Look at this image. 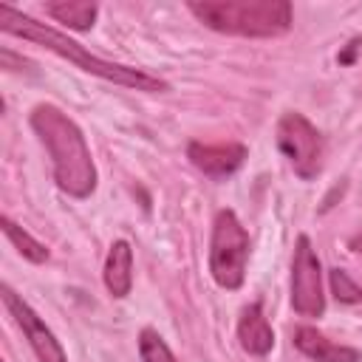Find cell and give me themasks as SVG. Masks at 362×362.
I'll return each instance as SVG.
<instances>
[{
	"label": "cell",
	"instance_id": "obj_1",
	"mask_svg": "<svg viewBox=\"0 0 362 362\" xmlns=\"http://www.w3.org/2000/svg\"><path fill=\"white\" fill-rule=\"evenodd\" d=\"M28 122L51 156L57 187L71 198H88L96 189V164L79 124L48 102L37 105Z\"/></svg>",
	"mask_w": 362,
	"mask_h": 362
},
{
	"label": "cell",
	"instance_id": "obj_2",
	"mask_svg": "<svg viewBox=\"0 0 362 362\" xmlns=\"http://www.w3.org/2000/svg\"><path fill=\"white\" fill-rule=\"evenodd\" d=\"M0 28L6 34H14L20 40H28V42H37L48 51H54L57 57L74 62L76 68L99 76V79H107L113 85H122V88H136V90H167V82L141 71V68H130V65H119V62H107L96 54H88L79 42H74L71 37H65L62 31L28 17V14H20L14 11L8 3H0Z\"/></svg>",
	"mask_w": 362,
	"mask_h": 362
},
{
	"label": "cell",
	"instance_id": "obj_3",
	"mask_svg": "<svg viewBox=\"0 0 362 362\" xmlns=\"http://www.w3.org/2000/svg\"><path fill=\"white\" fill-rule=\"evenodd\" d=\"M206 28L232 37H283L291 28V3L286 0H192L187 6Z\"/></svg>",
	"mask_w": 362,
	"mask_h": 362
},
{
	"label": "cell",
	"instance_id": "obj_4",
	"mask_svg": "<svg viewBox=\"0 0 362 362\" xmlns=\"http://www.w3.org/2000/svg\"><path fill=\"white\" fill-rule=\"evenodd\" d=\"M249 249L252 240L246 226L238 221L232 209H221L212 221V238H209V274L221 288L235 291L243 286Z\"/></svg>",
	"mask_w": 362,
	"mask_h": 362
},
{
	"label": "cell",
	"instance_id": "obj_5",
	"mask_svg": "<svg viewBox=\"0 0 362 362\" xmlns=\"http://www.w3.org/2000/svg\"><path fill=\"white\" fill-rule=\"evenodd\" d=\"M274 139H277V150L288 158L291 170L303 178V181H311L320 175L322 170V156H325V144H322V136L320 130L297 110H288L280 116L277 122V130H274Z\"/></svg>",
	"mask_w": 362,
	"mask_h": 362
},
{
	"label": "cell",
	"instance_id": "obj_6",
	"mask_svg": "<svg viewBox=\"0 0 362 362\" xmlns=\"http://www.w3.org/2000/svg\"><path fill=\"white\" fill-rule=\"evenodd\" d=\"M291 308L300 317H322L325 294H322V266L311 246L308 235H300L291 255Z\"/></svg>",
	"mask_w": 362,
	"mask_h": 362
},
{
	"label": "cell",
	"instance_id": "obj_7",
	"mask_svg": "<svg viewBox=\"0 0 362 362\" xmlns=\"http://www.w3.org/2000/svg\"><path fill=\"white\" fill-rule=\"evenodd\" d=\"M0 294H3V305L8 308V314L14 317V322L20 325L23 337L28 339V345H31L37 362H68V356H65L59 339H57L54 331L42 322V317L20 297L11 286H3Z\"/></svg>",
	"mask_w": 362,
	"mask_h": 362
},
{
	"label": "cell",
	"instance_id": "obj_8",
	"mask_svg": "<svg viewBox=\"0 0 362 362\" xmlns=\"http://www.w3.org/2000/svg\"><path fill=\"white\" fill-rule=\"evenodd\" d=\"M187 158L192 161L195 170L204 175L221 181L238 173L246 161V147L238 141H221V144H204V141H189L187 144Z\"/></svg>",
	"mask_w": 362,
	"mask_h": 362
},
{
	"label": "cell",
	"instance_id": "obj_9",
	"mask_svg": "<svg viewBox=\"0 0 362 362\" xmlns=\"http://www.w3.org/2000/svg\"><path fill=\"white\" fill-rule=\"evenodd\" d=\"M294 348L308 356L311 362H359V351L351 345H339L334 339H328L322 331L311 328V325H300L294 328Z\"/></svg>",
	"mask_w": 362,
	"mask_h": 362
},
{
	"label": "cell",
	"instance_id": "obj_10",
	"mask_svg": "<svg viewBox=\"0 0 362 362\" xmlns=\"http://www.w3.org/2000/svg\"><path fill=\"white\" fill-rule=\"evenodd\" d=\"M238 339H240V348L246 354H252V356H266L274 348V331H272L260 303H252V305H246L240 311Z\"/></svg>",
	"mask_w": 362,
	"mask_h": 362
},
{
	"label": "cell",
	"instance_id": "obj_11",
	"mask_svg": "<svg viewBox=\"0 0 362 362\" xmlns=\"http://www.w3.org/2000/svg\"><path fill=\"white\" fill-rule=\"evenodd\" d=\"M105 286L113 297H127L133 288V249L127 240H113L105 257Z\"/></svg>",
	"mask_w": 362,
	"mask_h": 362
},
{
	"label": "cell",
	"instance_id": "obj_12",
	"mask_svg": "<svg viewBox=\"0 0 362 362\" xmlns=\"http://www.w3.org/2000/svg\"><path fill=\"white\" fill-rule=\"evenodd\" d=\"M45 14L74 31H88L99 14V6L82 0H59V3H45Z\"/></svg>",
	"mask_w": 362,
	"mask_h": 362
},
{
	"label": "cell",
	"instance_id": "obj_13",
	"mask_svg": "<svg viewBox=\"0 0 362 362\" xmlns=\"http://www.w3.org/2000/svg\"><path fill=\"white\" fill-rule=\"evenodd\" d=\"M3 232H6V238L11 240V246H14L25 260H31V263H45V260H48V246L40 243L34 235H28L23 226H17L8 215H3Z\"/></svg>",
	"mask_w": 362,
	"mask_h": 362
},
{
	"label": "cell",
	"instance_id": "obj_14",
	"mask_svg": "<svg viewBox=\"0 0 362 362\" xmlns=\"http://www.w3.org/2000/svg\"><path fill=\"white\" fill-rule=\"evenodd\" d=\"M139 354H141V362H178L173 356L170 345L153 328H141V334H139Z\"/></svg>",
	"mask_w": 362,
	"mask_h": 362
},
{
	"label": "cell",
	"instance_id": "obj_15",
	"mask_svg": "<svg viewBox=\"0 0 362 362\" xmlns=\"http://www.w3.org/2000/svg\"><path fill=\"white\" fill-rule=\"evenodd\" d=\"M328 280H331V291H334V297H337L339 303H348V305L362 303V286H359L348 272L331 269V272H328Z\"/></svg>",
	"mask_w": 362,
	"mask_h": 362
},
{
	"label": "cell",
	"instance_id": "obj_16",
	"mask_svg": "<svg viewBox=\"0 0 362 362\" xmlns=\"http://www.w3.org/2000/svg\"><path fill=\"white\" fill-rule=\"evenodd\" d=\"M348 246H351L354 252H359V255H362V232H359V235H354V238L348 240Z\"/></svg>",
	"mask_w": 362,
	"mask_h": 362
}]
</instances>
